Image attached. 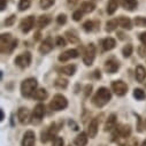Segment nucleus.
I'll use <instances>...</instances> for the list:
<instances>
[{
	"label": "nucleus",
	"mask_w": 146,
	"mask_h": 146,
	"mask_svg": "<svg viewBox=\"0 0 146 146\" xmlns=\"http://www.w3.org/2000/svg\"><path fill=\"white\" fill-rule=\"evenodd\" d=\"M111 99H112V92L107 88H100L94 94V97L92 98V104L96 107L101 108L111 101Z\"/></svg>",
	"instance_id": "obj_1"
},
{
	"label": "nucleus",
	"mask_w": 146,
	"mask_h": 146,
	"mask_svg": "<svg viewBox=\"0 0 146 146\" xmlns=\"http://www.w3.org/2000/svg\"><path fill=\"white\" fill-rule=\"evenodd\" d=\"M17 46V39H14L11 33H3L0 36V50L1 53H11Z\"/></svg>",
	"instance_id": "obj_2"
},
{
	"label": "nucleus",
	"mask_w": 146,
	"mask_h": 146,
	"mask_svg": "<svg viewBox=\"0 0 146 146\" xmlns=\"http://www.w3.org/2000/svg\"><path fill=\"white\" fill-rule=\"evenodd\" d=\"M37 80L36 78H27L22 82L21 84V93L23 97L29 98L32 97L33 93L36 92V89H37Z\"/></svg>",
	"instance_id": "obj_3"
},
{
	"label": "nucleus",
	"mask_w": 146,
	"mask_h": 146,
	"mask_svg": "<svg viewBox=\"0 0 146 146\" xmlns=\"http://www.w3.org/2000/svg\"><path fill=\"white\" fill-rule=\"evenodd\" d=\"M68 106V100L62 94H55L52 99V101L50 102V108L52 111L59 112V111H63L64 108H67Z\"/></svg>",
	"instance_id": "obj_4"
},
{
	"label": "nucleus",
	"mask_w": 146,
	"mask_h": 146,
	"mask_svg": "<svg viewBox=\"0 0 146 146\" xmlns=\"http://www.w3.org/2000/svg\"><path fill=\"white\" fill-rule=\"evenodd\" d=\"M96 58V46L94 44H89L88 47L84 51V55H83V62L86 66H91L94 61Z\"/></svg>",
	"instance_id": "obj_5"
},
{
	"label": "nucleus",
	"mask_w": 146,
	"mask_h": 146,
	"mask_svg": "<svg viewBox=\"0 0 146 146\" xmlns=\"http://www.w3.org/2000/svg\"><path fill=\"white\" fill-rule=\"evenodd\" d=\"M131 133V128L130 125H119L116 128V130L113 133V140H119L120 138L127 139Z\"/></svg>",
	"instance_id": "obj_6"
},
{
	"label": "nucleus",
	"mask_w": 146,
	"mask_h": 146,
	"mask_svg": "<svg viewBox=\"0 0 146 146\" xmlns=\"http://www.w3.org/2000/svg\"><path fill=\"white\" fill-rule=\"evenodd\" d=\"M45 115V106L43 104H38L37 106L35 107L33 113H32V120L31 122L33 124H38L42 122V119Z\"/></svg>",
	"instance_id": "obj_7"
},
{
	"label": "nucleus",
	"mask_w": 146,
	"mask_h": 146,
	"mask_svg": "<svg viewBox=\"0 0 146 146\" xmlns=\"http://www.w3.org/2000/svg\"><path fill=\"white\" fill-rule=\"evenodd\" d=\"M112 90L119 97H123L128 92V85L123 81H114L112 83Z\"/></svg>",
	"instance_id": "obj_8"
},
{
	"label": "nucleus",
	"mask_w": 146,
	"mask_h": 146,
	"mask_svg": "<svg viewBox=\"0 0 146 146\" xmlns=\"http://www.w3.org/2000/svg\"><path fill=\"white\" fill-rule=\"evenodd\" d=\"M30 63H31V54H30V52L22 53L19 56H16V59H15V64L19 66L20 68H27V67H29Z\"/></svg>",
	"instance_id": "obj_9"
},
{
	"label": "nucleus",
	"mask_w": 146,
	"mask_h": 146,
	"mask_svg": "<svg viewBox=\"0 0 146 146\" xmlns=\"http://www.w3.org/2000/svg\"><path fill=\"white\" fill-rule=\"evenodd\" d=\"M33 27H35V17L32 15L23 19L20 23V29L22 30L23 33H28L30 30H32Z\"/></svg>",
	"instance_id": "obj_10"
},
{
	"label": "nucleus",
	"mask_w": 146,
	"mask_h": 146,
	"mask_svg": "<svg viewBox=\"0 0 146 146\" xmlns=\"http://www.w3.org/2000/svg\"><path fill=\"white\" fill-rule=\"evenodd\" d=\"M80 54H78V51L77 50H67L66 52H63V53H61L60 55H59V61L60 62H66V61H68V60H70V59H75V58H77Z\"/></svg>",
	"instance_id": "obj_11"
},
{
	"label": "nucleus",
	"mask_w": 146,
	"mask_h": 146,
	"mask_svg": "<svg viewBox=\"0 0 146 146\" xmlns=\"http://www.w3.org/2000/svg\"><path fill=\"white\" fill-rule=\"evenodd\" d=\"M36 143V137H35V132L31 130H28L22 139V146H35Z\"/></svg>",
	"instance_id": "obj_12"
},
{
	"label": "nucleus",
	"mask_w": 146,
	"mask_h": 146,
	"mask_svg": "<svg viewBox=\"0 0 146 146\" xmlns=\"http://www.w3.org/2000/svg\"><path fill=\"white\" fill-rule=\"evenodd\" d=\"M17 117H19V121L22 124L29 123V121H30V113L28 111V108H25V107L19 108V111H17Z\"/></svg>",
	"instance_id": "obj_13"
},
{
	"label": "nucleus",
	"mask_w": 146,
	"mask_h": 146,
	"mask_svg": "<svg viewBox=\"0 0 146 146\" xmlns=\"http://www.w3.org/2000/svg\"><path fill=\"white\" fill-rule=\"evenodd\" d=\"M119 68H120V63L114 59L108 60L105 63V69L108 74H115V72L119 70Z\"/></svg>",
	"instance_id": "obj_14"
},
{
	"label": "nucleus",
	"mask_w": 146,
	"mask_h": 146,
	"mask_svg": "<svg viewBox=\"0 0 146 146\" xmlns=\"http://www.w3.org/2000/svg\"><path fill=\"white\" fill-rule=\"evenodd\" d=\"M56 131H58L56 124H55V123L51 124V127H50L47 130H45V131L42 132V141H43V143L48 141V139H50L51 137H53V136L56 133Z\"/></svg>",
	"instance_id": "obj_15"
},
{
	"label": "nucleus",
	"mask_w": 146,
	"mask_h": 146,
	"mask_svg": "<svg viewBox=\"0 0 146 146\" xmlns=\"http://www.w3.org/2000/svg\"><path fill=\"white\" fill-rule=\"evenodd\" d=\"M53 50V42H52V38H47V39H45L43 43H42V45L39 46V52L42 53V54H47V53H50L51 51Z\"/></svg>",
	"instance_id": "obj_16"
},
{
	"label": "nucleus",
	"mask_w": 146,
	"mask_h": 146,
	"mask_svg": "<svg viewBox=\"0 0 146 146\" xmlns=\"http://www.w3.org/2000/svg\"><path fill=\"white\" fill-rule=\"evenodd\" d=\"M97 132H98V120L97 119H93L90 124H89V128H88V136L90 138H94L97 136Z\"/></svg>",
	"instance_id": "obj_17"
},
{
	"label": "nucleus",
	"mask_w": 146,
	"mask_h": 146,
	"mask_svg": "<svg viewBox=\"0 0 146 146\" xmlns=\"http://www.w3.org/2000/svg\"><path fill=\"white\" fill-rule=\"evenodd\" d=\"M116 127V115L112 114L105 123V131H111Z\"/></svg>",
	"instance_id": "obj_18"
},
{
	"label": "nucleus",
	"mask_w": 146,
	"mask_h": 146,
	"mask_svg": "<svg viewBox=\"0 0 146 146\" xmlns=\"http://www.w3.org/2000/svg\"><path fill=\"white\" fill-rule=\"evenodd\" d=\"M122 6H123L124 9H127L129 12H132L137 8L138 1L137 0H122Z\"/></svg>",
	"instance_id": "obj_19"
},
{
	"label": "nucleus",
	"mask_w": 146,
	"mask_h": 146,
	"mask_svg": "<svg viewBox=\"0 0 146 146\" xmlns=\"http://www.w3.org/2000/svg\"><path fill=\"white\" fill-rule=\"evenodd\" d=\"M115 46H116V42H115L114 38L108 37V38L102 40V48H104V51H111Z\"/></svg>",
	"instance_id": "obj_20"
},
{
	"label": "nucleus",
	"mask_w": 146,
	"mask_h": 146,
	"mask_svg": "<svg viewBox=\"0 0 146 146\" xmlns=\"http://www.w3.org/2000/svg\"><path fill=\"white\" fill-rule=\"evenodd\" d=\"M59 71L62 72L64 75H68V76H72L76 72V66L75 64H69V66H64V67H61L59 68Z\"/></svg>",
	"instance_id": "obj_21"
},
{
	"label": "nucleus",
	"mask_w": 146,
	"mask_h": 146,
	"mask_svg": "<svg viewBox=\"0 0 146 146\" xmlns=\"http://www.w3.org/2000/svg\"><path fill=\"white\" fill-rule=\"evenodd\" d=\"M74 144L76 146H86L88 144V135L85 132H81L74 140Z\"/></svg>",
	"instance_id": "obj_22"
},
{
	"label": "nucleus",
	"mask_w": 146,
	"mask_h": 146,
	"mask_svg": "<svg viewBox=\"0 0 146 146\" xmlns=\"http://www.w3.org/2000/svg\"><path fill=\"white\" fill-rule=\"evenodd\" d=\"M119 21V24L123 28V29H127V30H131L132 29V23H131V20L129 17H125V16H120L117 19Z\"/></svg>",
	"instance_id": "obj_23"
},
{
	"label": "nucleus",
	"mask_w": 146,
	"mask_h": 146,
	"mask_svg": "<svg viewBox=\"0 0 146 146\" xmlns=\"http://www.w3.org/2000/svg\"><path fill=\"white\" fill-rule=\"evenodd\" d=\"M145 78H146V70H145V68L143 66H138L136 68V80L139 83H141Z\"/></svg>",
	"instance_id": "obj_24"
},
{
	"label": "nucleus",
	"mask_w": 146,
	"mask_h": 146,
	"mask_svg": "<svg viewBox=\"0 0 146 146\" xmlns=\"http://www.w3.org/2000/svg\"><path fill=\"white\" fill-rule=\"evenodd\" d=\"M47 97H48V93H47V91L45 89H38V90H36V92L32 96V98L36 99V100H45Z\"/></svg>",
	"instance_id": "obj_25"
},
{
	"label": "nucleus",
	"mask_w": 146,
	"mask_h": 146,
	"mask_svg": "<svg viewBox=\"0 0 146 146\" xmlns=\"http://www.w3.org/2000/svg\"><path fill=\"white\" fill-rule=\"evenodd\" d=\"M119 7V0H109L108 1V6H107V13L109 15H113Z\"/></svg>",
	"instance_id": "obj_26"
},
{
	"label": "nucleus",
	"mask_w": 146,
	"mask_h": 146,
	"mask_svg": "<svg viewBox=\"0 0 146 146\" xmlns=\"http://www.w3.org/2000/svg\"><path fill=\"white\" fill-rule=\"evenodd\" d=\"M50 23H51V17H50L48 15H42V16H39L38 22H37L38 28H40V29L47 27Z\"/></svg>",
	"instance_id": "obj_27"
},
{
	"label": "nucleus",
	"mask_w": 146,
	"mask_h": 146,
	"mask_svg": "<svg viewBox=\"0 0 146 146\" xmlns=\"http://www.w3.org/2000/svg\"><path fill=\"white\" fill-rule=\"evenodd\" d=\"M54 86H55L58 90H64V89H67V86H68V81L64 80V78H62V77H59V78L55 80Z\"/></svg>",
	"instance_id": "obj_28"
},
{
	"label": "nucleus",
	"mask_w": 146,
	"mask_h": 146,
	"mask_svg": "<svg viewBox=\"0 0 146 146\" xmlns=\"http://www.w3.org/2000/svg\"><path fill=\"white\" fill-rule=\"evenodd\" d=\"M94 8H96L94 4L93 3H90V1H85V3H83L81 5V11L83 13H91V12L94 11Z\"/></svg>",
	"instance_id": "obj_29"
},
{
	"label": "nucleus",
	"mask_w": 146,
	"mask_h": 146,
	"mask_svg": "<svg viewBox=\"0 0 146 146\" xmlns=\"http://www.w3.org/2000/svg\"><path fill=\"white\" fill-rule=\"evenodd\" d=\"M66 37H67V39H68L70 43H72V44H76V43H78V40H80V39H78V36L75 33V31H72V30H71V31L69 30V31L66 32Z\"/></svg>",
	"instance_id": "obj_30"
},
{
	"label": "nucleus",
	"mask_w": 146,
	"mask_h": 146,
	"mask_svg": "<svg viewBox=\"0 0 146 146\" xmlns=\"http://www.w3.org/2000/svg\"><path fill=\"white\" fill-rule=\"evenodd\" d=\"M117 24H119V21L117 19H114V20H111L106 23V31L107 32H112L114 31L116 28H117Z\"/></svg>",
	"instance_id": "obj_31"
},
{
	"label": "nucleus",
	"mask_w": 146,
	"mask_h": 146,
	"mask_svg": "<svg viewBox=\"0 0 146 146\" xmlns=\"http://www.w3.org/2000/svg\"><path fill=\"white\" fill-rule=\"evenodd\" d=\"M133 23L136 24V27H140V28H146V17L143 16H137L133 20Z\"/></svg>",
	"instance_id": "obj_32"
},
{
	"label": "nucleus",
	"mask_w": 146,
	"mask_h": 146,
	"mask_svg": "<svg viewBox=\"0 0 146 146\" xmlns=\"http://www.w3.org/2000/svg\"><path fill=\"white\" fill-rule=\"evenodd\" d=\"M31 5V1L30 0H20V3H19V9L21 12L23 11H27Z\"/></svg>",
	"instance_id": "obj_33"
},
{
	"label": "nucleus",
	"mask_w": 146,
	"mask_h": 146,
	"mask_svg": "<svg viewBox=\"0 0 146 146\" xmlns=\"http://www.w3.org/2000/svg\"><path fill=\"white\" fill-rule=\"evenodd\" d=\"M133 97H135L137 100H143V99H145L146 94H145V92H144L141 89H135V90H133Z\"/></svg>",
	"instance_id": "obj_34"
},
{
	"label": "nucleus",
	"mask_w": 146,
	"mask_h": 146,
	"mask_svg": "<svg viewBox=\"0 0 146 146\" xmlns=\"http://www.w3.org/2000/svg\"><path fill=\"white\" fill-rule=\"evenodd\" d=\"M132 51H133V47H132V45H131V44H128V45H125V46L123 47V50H122L123 56H125V58L130 56V55L132 54Z\"/></svg>",
	"instance_id": "obj_35"
},
{
	"label": "nucleus",
	"mask_w": 146,
	"mask_h": 146,
	"mask_svg": "<svg viewBox=\"0 0 146 146\" xmlns=\"http://www.w3.org/2000/svg\"><path fill=\"white\" fill-rule=\"evenodd\" d=\"M54 1L55 0H40V7L43 9H47L54 4Z\"/></svg>",
	"instance_id": "obj_36"
},
{
	"label": "nucleus",
	"mask_w": 146,
	"mask_h": 146,
	"mask_svg": "<svg viewBox=\"0 0 146 146\" xmlns=\"http://www.w3.org/2000/svg\"><path fill=\"white\" fill-rule=\"evenodd\" d=\"M94 23L92 22V21H86L84 24H83V29L86 31V32H90V31H92L94 28Z\"/></svg>",
	"instance_id": "obj_37"
},
{
	"label": "nucleus",
	"mask_w": 146,
	"mask_h": 146,
	"mask_svg": "<svg viewBox=\"0 0 146 146\" xmlns=\"http://www.w3.org/2000/svg\"><path fill=\"white\" fill-rule=\"evenodd\" d=\"M83 16V12L80 9V11H76L74 14H72V19H74V21H81Z\"/></svg>",
	"instance_id": "obj_38"
},
{
	"label": "nucleus",
	"mask_w": 146,
	"mask_h": 146,
	"mask_svg": "<svg viewBox=\"0 0 146 146\" xmlns=\"http://www.w3.org/2000/svg\"><path fill=\"white\" fill-rule=\"evenodd\" d=\"M56 22L59 24H64L67 22V15L66 14H60L58 17H56Z\"/></svg>",
	"instance_id": "obj_39"
},
{
	"label": "nucleus",
	"mask_w": 146,
	"mask_h": 146,
	"mask_svg": "<svg viewBox=\"0 0 146 146\" xmlns=\"http://www.w3.org/2000/svg\"><path fill=\"white\" fill-rule=\"evenodd\" d=\"M14 22H15V15H11L8 19H6L5 25H6V27H11V25L14 24Z\"/></svg>",
	"instance_id": "obj_40"
},
{
	"label": "nucleus",
	"mask_w": 146,
	"mask_h": 146,
	"mask_svg": "<svg viewBox=\"0 0 146 146\" xmlns=\"http://www.w3.org/2000/svg\"><path fill=\"white\" fill-rule=\"evenodd\" d=\"M53 146H63V139L61 137H55L53 141Z\"/></svg>",
	"instance_id": "obj_41"
},
{
	"label": "nucleus",
	"mask_w": 146,
	"mask_h": 146,
	"mask_svg": "<svg viewBox=\"0 0 146 146\" xmlns=\"http://www.w3.org/2000/svg\"><path fill=\"white\" fill-rule=\"evenodd\" d=\"M56 45L58 46H66V40L62 38V36H58L56 37Z\"/></svg>",
	"instance_id": "obj_42"
},
{
	"label": "nucleus",
	"mask_w": 146,
	"mask_h": 146,
	"mask_svg": "<svg viewBox=\"0 0 146 146\" xmlns=\"http://www.w3.org/2000/svg\"><path fill=\"white\" fill-rule=\"evenodd\" d=\"M139 40L143 43L144 46H146V32H141L139 35Z\"/></svg>",
	"instance_id": "obj_43"
},
{
	"label": "nucleus",
	"mask_w": 146,
	"mask_h": 146,
	"mask_svg": "<svg viewBox=\"0 0 146 146\" xmlns=\"http://www.w3.org/2000/svg\"><path fill=\"white\" fill-rule=\"evenodd\" d=\"M68 124H69V127H71L72 128V130H78V124L75 122V121H69L68 122Z\"/></svg>",
	"instance_id": "obj_44"
},
{
	"label": "nucleus",
	"mask_w": 146,
	"mask_h": 146,
	"mask_svg": "<svg viewBox=\"0 0 146 146\" xmlns=\"http://www.w3.org/2000/svg\"><path fill=\"white\" fill-rule=\"evenodd\" d=\"M6 5H7V0H1V4H0V9H1V11H5Z\"/></svg>",
	"instance_id": "obj_45"
},
{
	"label": "nucleus",
	"mask_w": 146,
	"mask_h": 146,
	"mask_svg": "<svg viewBox=\"0 0 146 146\" xmlns=\"http://www.w3.org/2000/svg\"><path fill=\"white\" fill-rule=\"evenodd\" d=\"M91 90H92V85H88L86 89H85V96H86V97L91 93Z\"/></svg>",
	"instance_id": "obj_46"
},
{
	"label": "nucleus",
	"mask_w": 146,
	"mask_h": 146,
	"mask_svg": "<svg viewBox=\"0 0 146 146\" xmlns=\"http://www.w3.org/2000/svg\"><path fill=\"white\" fill-rule=\"evenodd\" d=\"M5 119V114H4V111H3V108L0 109V121H3Z\"/></svg>",
	"instance_id": "obj_47"
},
{
	"label": "nucleus",
	"mask_w": 146,
	"mask_h": 146,
	"mask_svg": "<svg viewBox=\"0 0 146 146\" xmlns=\"http://www.w3.org/2000/svg\"><path fill=\"white\" fill-rule=\"evenodd\" d=\"M100 76H101V75H100V71H99V70H96V71H94V77H96V78H100Z\"/></svg>",
	"instance_id": "obj_48"
},
{
	"label": "nucleus",
	"mask_w": 146,
	"mask_h": 146,
	"mask_svg": "<svg viewBox=\"0 0 146 146\" xmlns=\"http://www.w3.org/2000/svg\"><path fill=\"white\" fill-rule=\"evenodd\" d=\"M77 1H78V0H68V4L72 6V5H75V4L77 3Z\"/></svg>",
	"instance_id": "obj_49"
},
{
	"label": "nucleus",
	"mask_w": 146,
	"mask_h": 146,
	"mask_svg": "<svg viewBox=\"0 0 146 146\" xmlns=\"http://www.w3.org/2000/svg\"><path fill=\"white\" fill-rule=\"evenodd\" d=\"M141 146H146V140H145V141L143 143V145H141Z\"/></svg>",
	"instance_id": "obj_50"
},
{
	"label": "nucleus",
	"mask_w": 146,
	"mask_h": 146,
	"mask_svg": "<svg viewBox=\"0 0 146 146\" xmlns=\"http://www.w3.org/2000/svg\"><path fill=\"white\" fill-rule=\"evenodd\" d=\"M145 127H146V121H145Z\"/></svg>",
	"instance_id": "obj_51"
},
{
	"label": "nucleus",
	"mask_w": 146,
	"mask_h": 146,
	"mask_svg": "<svg viewBox=\"0 0 146 146\" xmlns=\"http://www.w3.org/2000/svg\"><path fill=\"white\" fill-rule=\"evenodd\" d=\"M101 146H104V145H101Z\"/></svg>",
	"instance_id": "obj_52"
}]
</instances>
